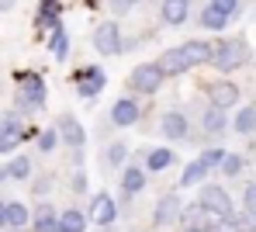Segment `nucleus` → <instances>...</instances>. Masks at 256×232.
<instances>
[{"label": "nucleus", "mask_w": 256, "mask_h": 232, "mask_svg": "<svg viewBox=\"0 0 256 232\" xmlns=\"http://www.w3.org/2000/svg\"><path fill=\"white\" fill-rule=\"evenodd\" d=\"M14 84H18L14 111H21L24 118H28V114H38V111L45 108V97H48L45 76H42V73H35V70H18V73H14Z\"/></svg>", "instance_id": "1"}, {"label": "nucleus", "mask_w": 256, "mask_h": 232, "mask_svg": "<svg viewBox=\"0 0 256 232\" xmlns=\"http://www.w3.org/2000/svg\"><path fill=\"white\" fill-rule=\"evenodd\" d=\"M28 142V118L14 108L0 111V156H14Z\"/></svg>", "instance_id": "2"}, {"label": "nucleus", "mask_w": 256, "mask_h": 232, "mask_svg": "<svg viewBox=\"0 0 256 232\" xmlns=\"http://www.w3.org/2000/svg\"><path fill=\"white\" fill-rule=\"evenodd\" d=\"M163 84H166V76H163V70L156 62H135L132 73H128L132 97H156V94L163 90Z\"/></svg>", "instance_id": "3"}, {"label": "nucleus", "mask_w": 256, "mask_h": 232, "mask_svg": "<svg viewBox=\"0 0 256 232\" xmlns=\"http://www.w3.org/2000/svg\"><path fill=\"white\" fill-rule=\"evenodd\" d=\"M250 59V48L242 38H222V42H212V66L218 73H236L239 66H246Z\"/></svg>", "instance_id": "4"}, {"label": "nucleus", "mask_w": 256, "mask_h": 232, "mask_svg": "<svg viewBox=\"0 0 256 232\" xmlns=\"http://www.w3.org/2000/svg\"><path fill=\"white\" fill-rule=\"evenodd\" d=\"M86 222L90 226H97V229H108V226H114L118 222V215H122V204L114 201V194H108V190H94L90 194V201H86Z\"/></svg>", "instance_id": "5"}, {"label": "nucleus", "mask_w": 256, "mask_h": 232, "mask_svg": "<svg viewBox=\"0 0 256 232\" xmlns=\"http://www.w3.org/2000/svg\"><path fill=\"white\" fill-rule=\"evenodd\" d=\"M122 42H125V35H122L118 18L97 21V28H94V35H90V46H94L97 56H122Z\"/></svg>", "instance_id": "6"}, {"label": "nucleus", "mask_w": 256, "mask_h": 232, "mask_svg": "<svg viewBox=\"0 0 256 232\" xmlns=\"http://www.w3.org/2000/svg\"><path fill=\"white\" fill-rule=\"evenodd\" d=\"M73 84H76V97L86 100V104H94L104 87H108V73L97 66V62H90V66H80L76 73H73Z\"/></svg>", "instance_id": "7"}, {"label": "nucleus", "mask_w": 256, "mask_h": 232, "mask_svg": "<svg viewBox=\"0 0 256 232\" xmlns=\"http://www.w3.org/2000/svg\"><path fill=\"white\" fill-rule=\"evenodd\" d=\"M176 226H180L184 232H214L218 226H222V218L212 215V212H204L198 201H190V204H184V208H180Z\"/></svg>", "instance_id": "8"}, {"label": "nucleus", "mask_w": 256, "mask_h": 232, "mask_svg": "<svg viewBox=\"0 0 256 232\" xmlns=\"http://www.w3.org/2000/svg\"><path fill=\"white\" fill-rule=\"evenodd\" d=\"M56 136H59V142L66 146V149H84L86 146V125L73 114V111H62L59 118H56Z\"/></svg>", "instance_id": "9"}, {"label": "nucleus", "mask_w": 256, "mask_h": 232, "mask_svg": "<svg viewBox=\"0 0 256 232\" xmlns=\"http://www.w3.org/2000/svg\"><path fill=\"white\" fill-rule=\"evenodd\" d=\"M198 204L204 208V212H212V215H218V218H228L236 208H232V198H228V190L222 184H201V190H198Z\"/></svg>", "instance_id": "10"}, {"label": "nucleus", "mask_w": 256, "mask_h": 232, "mask_svg": "<svg viewBox=\"0 0 256 232\" xmlns=\"http://www.w3.org/2000/svg\"><path fill=\"white\" fill-rule=\"evenodd\" d=\"M108 118H111L114 128H135V125L142 122V104H138V97H118V100L111 104Z\"/></svg>", "instance_id": "11"}, {"label": "nucleus", "mask_w": 256, "mask_h": 232, "mask_svg": "<svg viewBox=\"0 0 256 232\" xmlns=\"http://www.w3.org/2000/svg\"><path fill=\"white\" fill-rule=\"evenodd\" d=\"M160 136L170 142V146L190 139V122H187V114H184V111H163V114H160Z\"/></svg>", "instance_id": "12"}, {"label": "nucleus", "mask_w": 256, "mask_h": 232, "mask_svg": "<svg viewBox=\"0 0 256 232\" xmlns=\"http://www.w3.org/2000/svg\"><path fill=\"white\" fill-rule=\"evenodd\" d=\"M180 208H184V201H180L173 190L170 194H160V201L152 204V226H156V229H170V226H176Z\"/></svg>", "instance_id": "13"}, {"label": "nucleus", "mask_w": 256, "mask_h": 232, "mask_svg": "<svg viewBox=\"0 0 256 232\" xmlns=\"http://www.w3.org/2000/svg\"><path fill=\"white\" fill-rule=\"evenodd\" d=\"M146 184H149V174L142 170V163H125L122 166V180H118V187H122V198H138L142 190H146Z\"/></svg>", "instance_id": "14"}, {"label": "nucleus", "mask_w": 256, "mask_h": 232, "mask_svg": "<svg viewBox=\"0 0 256 232\" xmlns=\"http://www.w3.org/2000/svg\"><path fill=\"white\" fill-rule=\"evenodd\" d=\"M208 100H212V108H222V111H228V108H236L239 104V87L232 84V80H212L208 87Z\"/></svg>", "instance_id": "15"}, {"label": "nucleus", "mask_w": 256, "mask_h": 232, "mask_svg": "<svg viewBox=\"0 0 256 232\" xmlns=\"http://www.w3.org/2000/svg\"><path fill=\"white\" fill-rule=\"evenodd\" d=\"M62 24V0H38V10H35V28L38 35H48L52 28Z\"/></svg>", "instance_id": "16"}, {"label": "nucleus", "mask_w": 256, "mask_h": 232, "mask_svg": "<svg viewBox=\"0 0 256 232\" xmlns=\"http://www.w3.org/2000/svg\"><path fill=\"white\" fill-rule=\"evenodd\" d=\"M176 163V152L170 146H156V149H142V170L146 174H163Z\"/></svg>", "instance_id": "17"}, {"label": "nucleus", "mask_w": 256, "mask_h": 232, "mask_svg": "<svg viewBox=\"0 0 256 232\" xmlns=\"http://www.w3.org/2000/svg\"><path fill=\"white\" fill-rule=\"evenodd\" d=\"M160 21L166 28H180L190 21V0H160Z\"/></svg>", "instance_id": "18"}, {"label": "nucleus", "mask_w": 256, "mask_h": 232, "mask_svg": "<svg viewBox=\"0 0 256 232\" xmlns=\"http://www.w3.org/2000/svg\"><path fill=\"white\" fill-rule=\"evenodd\" d=\"M56 218H59V208L48 204V201H38V204L32 208L28 232H56Z\"/></svg>", "instance_id": "19"}, {"label": "nucleus", "mask_w": 256, "mask_h": 232, "mask_svg": "<svg viewBox=\"0 0 256 232\" xmlns=\"http://www.w3.org/2000/svg\"><path fill=\"white\" fill-rule=\"evenodd\" d=\"M156 66L163 70V76H166V80H170V76H184V73H190V66H187V56L180 52V46L163 48V52H160V59H156Z\"/></svg>", "instance_id": "20"}, {"label": "nucleus", "mask_w": 256, "mask_h": 232, "mask_svg": "<svg viewBox=\"0 0 256 232\" xmlns=\"http://www.w3.org/2000/svg\"><path fill=\"white\" fill-rule=\"evenodd\" d=\"M180 52L187 56V66H190V70H198V66H208V62H212V42H204V38L180 42Z\"/></svg>", "instance_id": "21"}, {"label": "nucleus", "mask_w": 256, "mask_h": 232, "mask_svg": "<svg viewBox=\"0 0 256 232\" xmlns=\"http://www.w3.org/2000/svg\"><path fill=\"white\" fill-rule=\"evenodd\" d=\"M4 170H7V180H10V184H14V180H32L35 163H32V156H28V152H14V156H7Z\"/></svg>", "instance_id": "22"}, {"label": "nucleus", "mask_w": 256, "mask_h": 232, "mask_svg": "<svg viewBox=\"0 0 256 232\" xmlns=\"http://www.w3.org/2000/svg\"><path fill=\"white\" fill-rule=\"evenodd\" d=\"M45 46H48V56L62 66L66 59H70V32L59 24V28H52L48 35H45Z\"/></svg>", "instance_id": "23"}, {"label": "nucleus", "mask_w": 256, "mask_h": 232, "mask_svg": "<svg viewBox=\"0 0 256 232\" xmlns=\"http://www.w3.org/2000/svg\"><path fill=\"white\" fill-rule=\"evenodd\" d=\"M86 215L84 208H62L59 218H56V232H86Z\"/></svg>", "instance_id": "24"}, {"label": "nucleus", "mask_w": 256, "mask_h": 232, "mask_svg": "<svg viewBox=\"0 0 256 232\" xmlns=\"http://www.w3.org/2000/svg\"><path fill=\"white\" fill-rule=\"evenodd\" d=\"M28 218H32V208L24 201H4V222H7V229H28Z\"/></svg>", "instance_id": "25"}, {"label": "nucleus", "mask_w": 256, "mask_h": 232, "mask_svg": "<svg viewBox=\"0 0 256 232\" xmlns=\"http://www.w3.org/2000/svg\"><path fill=\"white\" fill-rule=\"evenodd\" d=\"M208 174H212V170H208L201 160H190V163L180 170V180H176V184L180 187H201L204 180H208Z\"/></svg>", "instance_id": "26"}, {"label": "nucleus", "mask_w": 256, "mask_h": 232, "mask_svg": "<svg viewBox=\"0 0 256 232\" xmlns=\"http://www.w3.org/2000/svg\"><path fill=\"white\" fill-rule=\"evenodd\" d=\"M201 128L208 132V136H222L225 128H228V114L222 111V108H204V114H201Z\"/></svg>", "instance_id": "27"}, {"label": "nucleus", "mask_w": 256, "mask_h": 232, "mask_svg": "<svg viewBox=\"0 0 256 232\" xmlns=\"http://www.w3.org/2000/svg\"><path fill=\"white\" fill-rule=\"evenodd\" d=\"M228 125H232L239 136H253V132H256V108H253V104L239 108V111H236V118H232Z\"/></svg>", "instance_id": "28"}, {"label": "nucleus", "mask_w": 256, "mask_h": 232, "mask_svg": "<svg viewBox=\"0 0 256 232\" xmlns=\"http://www.w3.org/2000/svg\"><path fill=\"white\" fill-rule=\"evenodd\" d=\"M125 163H128V142H111L104 149V166L108 170H122Z\"/></svg>", "instance_id": "29"}, {"label": "nucleus", "mask_w": 256, "mask_h": 232, "mask_svg": "<svg viewBox=\"0 0 256 232\" xmlns=\"http://www.w3.org/2000/svg\"><path fill=\"white\" fill-rule=\"evenodd\" d=\"M198 24H201L204 32H225V28H228V18L218 14L214 7H204V10L198 14Z\"/></svg>", "instance_id": "30"}, {"label": "nucleus", "mask_w": 256, "mask_h": 232, "mask_svg": "<svg viewBox=\"0 0 256 232\" xmlns=\"http://www.w3.org/2000/svg\"><path fill=\"white\" fill-rule=\"evenodd\" d=\"M228 218H232V226L239 232H256V212L253 208H239V212H232Z\"/></svg>", "instance_id": "31"}, {"label": "nucleus", "mask_w": 256, "mask_h": 232, "mask_svg": "<svg viewBox=\"0 0 256 232\" xmlns=\"http://www.w3.org/2000/svg\"><path fill=\"white\" fill-rule=\"evenodd\" d=\"M56 146H59V136H56V128L48 125V128H38V136H35V149L38 152H56Z\"/></svg>", "instance_id": "32"}, {"label": "nucleus", "mask_w": 256, "mask_h": 232, "mask_svg": "<svg viewBox=\"0 0 256 232\" xmlns=\"http://www.w3.org/2000/svg\"><path fill=\"white\" fill-rule=\"evenodd\" d=\"M28 184H32V198H45V194L56 187V177H52V174H32Z\"/></svg>", "instance_id": "33"}, {"label": "nucleus", "mask_w": 256, "mask_h": 232, "mask_svg": "<svg viewBox=\"0 0 256 232\" xmlns=\"http://www.w3.org/2000/svg\"><path fill=\"white\" fill-rule=\"evenodd\" d=\"M242 166H246V163H242V156H239V152H225V160H222V166H218V170H222L225 177H239V174H242Z\"/></svg>", "instance_id": "34"}, {"label": "nucleus", "mask_w": 256, "mask_h": 232, "mask_svg": "<svg viewBox=\"0 0 256 232\" xmlns=\"http://www.w3.org/2000/svg\"><path fill=\"white\" fill-rule=\"evenodd\" d=\"M225 152H228V149H222V146H212V149H201V156H198V160H201L208 170H218V166H222V160H225Z\"/></svg>", "instance_id": "35"}, {"label": "nucleus", "mask_w": 256, "mask_h": 232, "mask_svg": "<svg viewBox=\"0 0 256 232\" xmlns=\"http://www.w3.org/2000/svg\"><path fill=\"white\" fill-rule=\"evenodd\" d=\"M208 7H214L218 14H225L228 21H232V18L239 14V0H208Z\"/></svg>", "instance_id": "36"}, {"label": "nucleus", "mask_w": 256, "mask_h": 232, "mask_svg": "<svg viewBox=\"0 0 256 232\" xmlns=\"http://www.w3.org/2000/svg\"><path fill=\"white\" fill-rule=\"evenodd\" d=\"M86 187H90L86 170H73V177H70V190H73V194H86Z\"/></svg>", "instance_id": "37"}, {"label": "nucleus", "mask_w": 256, "mask_h": 232, "mask_svg": "<svg viewBox=\"0 0 256 232\" xmlns=\"http://www.w3.org/2000/svg\"><path fill=\"white\" fill-rule=\"evenodd\" d=\"M108 7H111V14H114V18H125L128 10H132V4H128V0H108Z\"/></svg>", "instance_id": "38"}, {"label": "nucleus", "mask_w": 256, "mask_h": 232, "mask_svg": "<svg viewBox=\"0 0 256 232\" xmlns=\"http://www.w3.org/2000/svg\"><path fill=\"white\" fill-rule=\"evenodd\" d=\"M242 208H253V212H256V184L246 187V194H242Z\"/></svg>", "instance_id": "39"}, {"label": "nucleus", "mask_w": 256, "mask_h": 232, "mask_svg": "<svg viewBox=\"0 0 256 232\" xmlns=\"http://www.w3.org/2000/svg\"><path fill=\"white\" fill-rule=\"evenodd\" d=\"M18 7V0H0V14H7V10H14Z\"/></svg>", "instance_id": "40"}, {"label": "nucleus", "mask_w": 256, "mask_h": 232, "mask_svg": "<svg viewBox=\"0 0 256 232\" xmlns=\"http://www.w3.org/2000/svg\"><path fill=\"white\" fill-rule=\"evenodd\" d=\"M7 229V222H4V201H0V232Z\"/></svg>", "instance_id": "41"}, {"label": "nucleus", "mask_w": 256, "mask_h": 232, "mask_svg": "<svg viewBox=\"0 0 256 232\" xmlns=\"http://www.w3.org/2000/svg\"><path fill=\"white\" fill-rule=\"evenodd\" d=\"M0 184H10V180H7V170H4V166H0Z\"/></svg>", "instance_id": "42"}, {"label": "nucleus", "mask_w": 256, "mask_h": 232, "mask_svg": "<svg viewBox=\"0 0 256 232\" xmlns=\"http://www.w3.org/2000/svg\"><path fill=\"white\" fill-rule=\"evenodd\" d=\"M128 4H132V7H138V4H149V0H128Z\"/></svg>", "instance_id": "43"}, {"label": "nucleus", "mask_w": 256, "mask_h": 232, "mask_svg": "<svg viewBox=\"0 0 256 232\" xmlns=\"http://www.w3.org/2000/svg\"><path fill=\"white\" fill-rule=\"evenodd\" d=\"M4 232H28V229H4Z\"/></svg>", "instance_id": "44"}, {"label": "nucleus", "mask_w": 256, "mask_h": 232, "mask_svg": "<svg viewBox=\"0 0 256 232\" xmlns=\"http://www.w3.org/2000/svg\"><path fill=\"white\" fill-rule=\"evenodd\" d=\"M180 232H184V229H180Z\"/></svg>", "instance_id": "45"}]
</instances>
